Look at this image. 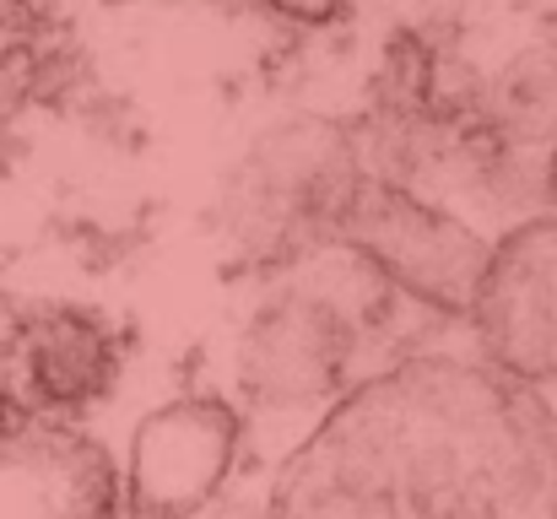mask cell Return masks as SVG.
<instances>
[{"label": "cell", "instance_id": "obj_1", "mask_svg": "<svg viewBox=\"0 0 557 519\" xmlns=\"http://www.w3.org/2000/svg\"><path fill=\"white\" fill-rule=\"evenodd\" d=\"M271 5H282V11H293V16H331L342 0H271Z\"/></svg>", "mask_w": 557, "mask_h": 519}]
</instances>
